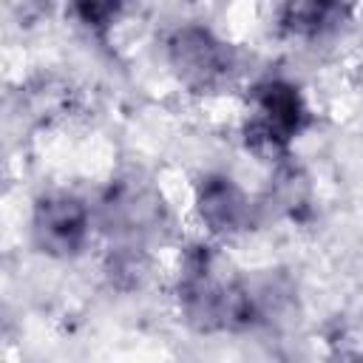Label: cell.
<instances>
[{
    "mask_svg": "<svg viewBox=\"0 0 363 363\" xmlns=\"http://www.w3.org/2000/svg\"><path fill=\"white\" fill-rule=\"evenodd\" d=\"M179 303L199 332H241L264 320L261 295L241 281H221L213 272L207 247H193L179 278Z\"/></svg>",
    "mask_w": 363,
    "mask_h": 363,
    "instance_id": "cell-1",
    "label": "cell"
},
{
    "mask_svg": "<svg viewBox=\"0 0 363 363\" xmlns=\"http://www.w3.org/2000/svg\"><path fill=\"white\" fill-rule=\"evenodd\" d=\"M306 119H309V111L298 88L284 79H267L252 88L244 142L258 156L278 159L286 153L289 142L303 130Z\"/></svg>",
    "mask_w": 363,
    "mask_h": 363,
    "instance_id": "cell-2",
    "label": "cell"
},
{
    "mask_svg": "<svg viewBox=\"0 0 363 363\" xmlns=\"http://www.w3.org/2000/svg\"><path fill=\"white\" fill-rule=\"evenodd\" d=\"M167 60L190 91H213L233 71V51L201 26H182L167 40Z\"/></svg>",
    "mask_w": 363,
    "mask_h": 363,
    "instance_id": "cell-3",
    "label": "cell"
},
{
    "mask_svg": "<svg viewBox=\"0 0 363 363\" xmlns=\"http://www.w3.org/2000/svg\"><path fill=\"white\" fill-rule=\"evenodd\" d=\"M88 233L91 218L79 199L68 193H51L34 204L31 235L40 252L54 258H71L85 247Z\"/></svg>",
    "mask_w": 363,
    "mask_h": 363,
    "instance_id": "cell-4",
    "label": "cell"
},
{
    "mask_svg": "<svg viewBox=\"0 0 363 363\" xmlns=\"http://www.w3.org/2000/svg\"><path fill=\"white\" fill-rule=\"evenodd\" d=\"M199 218L221 235L241 233L252 224V201L230 176H207L196 193Z\"/></svg>",
    "mask_w": 363,
    "mask_h": 363,
    "instance_id": "cell-5",
    "label": "cell"
},
{
    "mask_svg": "<svg viewBox=\"0 0 363 363\" xmlns=\"http://www.w3.org/2000/svg\"><path fill=\"white\" fill-rule=\"evenodd\" d=\"M337 14V0H284L281 20L295 34H318Z\"/></svg>",
    "mask_w": 363,
    "mask_h": 363,
    "instance_id": "cell-6",
    "label": "cell"
},
{
    "mask_svg": "<svg viewBox=\"0 0 363 363\" xmlns=\"http://www.w3.org/2000/svg\"><path fill=\"white\" fill-rule=\"evenodd\" d=\"M125 0H71L74 17L91 28V31H105L122 11Z\"/></svg>",
    "mask_w": 363,
    "mask_h": 363,
    "instance_id": "cell-7",
    "label": "cell"
}]
</instances>
